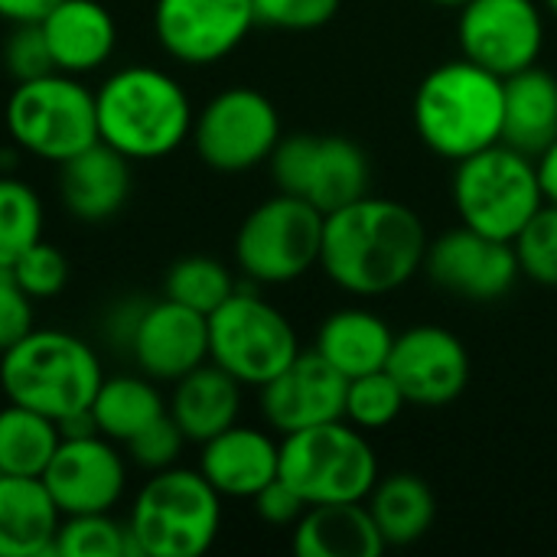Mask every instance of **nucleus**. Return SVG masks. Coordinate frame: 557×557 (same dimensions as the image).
<instances>
[{"label":"nucleus","mask_w":557,"mask_h":557,"mask_svg":"<svg viewBox=\"0 0 557 557\" xmlns=\"http://www.w3.org/2000/svg\"><path fill=\"white\" fill-rule=\"evenodd\" d=\"M235 294V277L232 271L215 261V258H206V255H189V258H180L170 271H166V281H163V297L189 307V310H199V313H212L219 310L228 297Z\"/></svg>","instance_id":"nucleus-31"},{"label":"nucleus","mask_w":557,"mask_h":557,"mask_svg":"<svg viewBox=\"0 0 557 557\" xmlns=\"http://www.w3.org/2000/svg\"><path fill=\"white\" fill-rule=\"evenodd\" d=\"M62 512L39 476L0 473V557L52 555Z\"/></svg>","instance_id":"nucleus-24"},{"label":"nucleus","mask_w":557,"mask_h":557,"mask_svg":"<svg viewBox=\"0 0 557 557\" xmlns=\"http://www.w3.org/2000/svg\"><path fill=\"white\" fill-rule=\"evenodd\" d=\"M3 65L13 75V82H33V78L55 72V62L49 55L39 23H13L3 42Z\"/></svg>","instance_id":"nucleus-37"},{"label":"nucleus","mask_w":557,"mask_h":557,"mask_svg":"<svg viewBox=\"0 0 557 557\" xmlns=\"http://www.w3.org/2000/svg\"><path fill=\"white\" fill-rule=\"evenodd\" d=\"M39 480L62 516L111 512L127 490V463L101 434L62 437Z\"/></svg>","instance_id":"nucleus-17"},{"label":"nucleus","mask_w":557,"mask_h":557,"mask_svg":"<svg viewBox=\"0 0 557 557\" xmlns=\"http://www.w3.org/2000/svg\"><path fill=\"white\" fill-rule=\"evenodd\" d=\"M222 529V496L199 470H157L134 496L124 557H199Z\"/></svg>","instance_id":"nucleus-4"},{"label":"nucleus","mask_w":557,"mask_h":557,"mask_svg":"<svg viewBox=\"0 0 557 557\" xmlns=\"http://www.w3.org/2000/svg\"><path fill=\"white\" fill-rule=\"evenodd\" d=\"M424 271L441 290L470 304L503 300L522 277L512 242L490 238L467 225L450 228L428 245Z\"/></svg>","instance_id":"nucleus-15"},{"label":"nucleus","mask_w":557,"mask_h":557,"mask_svg":"<svg viewBox=\"0 0 557 557\" xmlns=\"http://www.w3.org/2000/svg\"><path fill=\"white\" fill-rule=\"evenodd\" d=\"M545 10H552L557 16V0H545Z\"/></svg>","instance_id":"nucleus-45"},{"label":"nucleus","mask_w":557,"mask_h":557,"mask_svg":"<svg viewBox=\"0 0 557 557\" xmlns=\"http://www.w3.org/2000/svg\"><path fill=\"white\" fill-rule=\"evenodd\" d=\"M91 421L101 437L127 444L147 424L166 414V401L150 375H108L91 398Z\"/></svg>","instance_id":"nucleus-29"},{"label":"nucleus","mask_w":557,"mask_h":557,"mask_svg":"<svg viewBox=\"0 0 557 557\" xmlns=\"http://www.w3.org/2000/svg\"><path fill=\"white\" fill-rule=\"evenodd\" d=\"M251 0H157L153 33L183 65H212L232 55L255 26Z\"/></svg>","instance_id":"nucleus-14"},{"label":"nucleus","mask_w":557,"mask_h":557,"mask_svg":"<svg viewBox=\"0 0 557 557\" xmlns=\"http://www.w3.org/2000/svg\"><path fill=\"white\" fill-rule=\"evenodd\" d=\"M385 548L366 503L307 506L294 522V555L300 557H382Z\"/></svg>","instance_id":"nucleus-25"},{"label":"nucleus","mask_w":557,"mask_h":557,"mask_svg":"<svg viewBox=\"0 0 557 557\" xmlns=\"http://www.w3.org/2000/svg\"><path fill=\"white\" fill-rule=\"evenodd\" d=\"M127 349L137 372L153 382H176L209 362V317L170 297L144 304Z\"/></svg>","instance_id":"nucleus-18"},{"label":"nucleus","mask_w":557,"mask_h":557,"mask_svg":"<svg viewBox=\"0 0 557 557\" xmlns=\"http://www.w3.org/2000/svg\"><path fill=\"white\" fill-rule=\"evenodd\" d=\"M450 196L460 225L499 242H512L545 206L535 157L503 140L467 160H457Z\"/></svg>","instance_id":"nucleus-6"},{"label":"nucleus","mask_w":557,"mask_h":557,"mask_svg":"<svg viewBox=\"0 0 557 557\" xmlns=\"http://www.w3.org/2000/svg\"><path fill=\"white\" fill-rule=\"evenodd\" d=\"M434 3H441V7H457V10H460L467 0H434Z\"/></svg>","instance_id":"nucleus-44"},{"label":"nucleus","mask_w":557,"mask_h":557,"mask_svg":"<svg viewBox=\"0 0 557 557\" xmlns=\"http://www.w3.org/2000/svg\"><path fill=\"white\" fill-rule=\"evenodd\" d=\"M392 343H395V333L379 313L362 310V307H343L323 320L313 349L339 375L356 379V375L385 369Z\"/></svg>","instance_id":"nucleus-27"},{"label":"nucleus","mask_w":557,"mask_h":557,"mask_svg":"<svg viewBox=\"0 0 557 557\" xmlns=\"http://www.w3.org/2000/svg\"><path fill=\"white\" fill-rule=\"evenodd\" d=\"M323 212L300 196L277 193L255 206L235 235V261L258 284H290L320 264Z\"/></svg>","instance_id":"nucleus-9"},{"label":"nucleus","mask_w":557,"mask_h":557,"mask_svg":"<svg viewBox=\"0 0 557 557\" xmlns=\"http://www.w3.org/2000/svg\"><path fill=\"white\" fill-rule=\"evenodd\" d=\"M59 444V421L13 401L0 408V473L42 476Z\"/></svg>","instance_id":"nucleus-30"},{"label":"nucleus","mask_w":557,"mask_h":557,"mask_svg":"<svg viewBox=\"0 0 557 557\" xmlns=\"http://www.w3.org/2000/svg\"><path fill=\"white\" fill-rule=\"evenodd\" d=\"M535 163H539V180H542L545 202L557 206V140L535 157Z\"/></svg>","instance_id":"nucleus-43"},{"label":"nucleus","mask_w":557,"mask_h":557,"mask_svg":"<svg viewBox=\"0 0 557 557\" xmlns=\"http://www.w3.org/2000/svg\"><path fill=\"white\" fill-rule=\"evenodd\" d=\"M277 476L307 503H366L379 483V460L366 431L346 418L284 434Z\"/></svg>","instance_id":"nucleus-7"},{"label":"nucleus","mask_w":557,"mask_h":557,"mask_svg":"<svg viewBox=\"0 0 557 557\" xmlns=\"http://www.w3.org/2000/svg\"><path fill=\"white\" fill-rule=\"evenodd\" d=\"M42 238V202L16 176H0V268H10Z\"/></svg>","instance_id":"nucleus-32"},{"label":"nucleus","mask_w":557,"mask_h":557,"mask_svg":"<svg viewBox=\"0 0 557 557\" xmlns=\"http://www.w3.org/2000/svg\"><path fill=\"white\" fill-rule=\"evenodd\" d=\"M33 297L16 284L10 268H0V352L33 333Z\"/></svg>","instance_id":"nucleus-40"},{"label":"nucleus","mask_w":557,"mask_h":557,"mask_svg":"<svg viewBox=\"0 0 557 557\" xmlns=\"http://www.w3.org/2000/svg\"><path fill=\"white\" fill-rule=\"evenodd\" d=\"M346 388L349 379L339 375L317 349L297 352L284 372L261 385V414L281 437L339 421L346 414Z\"/></svg>","instance_id":"nucleus-19"},{"label":"nucleus","mask_w":557,"mask_h":557,"mask_svg":"<svg viewBox=\"0 0 557 557\" xmlns=\"http://www.w3.org/2000/svg\"><path fill=\"white\" fill-rule=\"evenodd\" d=\"M506 85V114H503V144L539 157L557 140V78L539 62L503 78Z\"/></svg>","instance_id":"nucleus-26"},{"label":"nucleus","mask_w":557,"mask_h":557,"mask_svg":"<svg viewBox=\"0 0 557 557\" xmlns=\"http://www.w3.org/2000/svg\"><path fill=\"white\" fill-rule=\"evenodd\" d=\"M385 372L398 382L408 405H454L470 382V352L460 336L444 326H411L395 336Z\"/></svg>","instance_id":"nucleus-16"},{"label":"nucleus","mask_w":557,"mask_h":557,"mask_svg":"<svg viewBox=\"0 0 557 557\" xmlns=\"http://www.w3.org/2000/svg\"><path fill=\"white\" fill-rule=\"evenodd\" d=\"M297 352L290 320L251 290H235L209 313V359L248 388L268 385Z\"/></svg>","instance_id":"nucleus-10"},{"label":"nucleus","mask_w":557,"mask_h":557,"mask_svg":"<svg viewBox=\"0 0 557 557\" xmlns=\"http://www.w3.org/2000/svg\"><path fill=\"white\" fill-rule=\"evenodd\" d=\"M460 55L509 78L539 62L545 16L535 0H467L457 16Z\"/></svg>","instance_id":"nucleus-13"},{"label":"nucleus","mask_w":557,"mask_h":557,"mask_svg":"<svg viewBox=\"0 0 557 557\" xmlns=\"http://www.w3.org/2000/svg\"><path fill=\"white\" fill-rule=\"evenodd\" d=\"M98 140L134 160H160L193 134V101L163 69L124 65L95 91Z\"/></svg>","instance_id":"nucleus-3"},{"label":"nucleus","mask_w":557,"mask_h":557,"mask_svg":"<svg viewBox=\"0 0 557 557\" xmlns=\"http://www.w3.org/2000/svg\"><path fill=\"white\" fill-rule=\"evenodd\" d=\"M127 525H117L111 512L62 516L55 532V557H124Z\"/></svg>","instance_id":"nucleus-34"},{"label":"nucleus","mask_w":557,"mask_h":557,"mask_svg":"<svg viewBox=\"0 0 557 557\" xmlns=\"http://www.w3.org/2000/svg\"><path fill=\"white\" fill-rule=\"evenodd\" d=\"M405 405H408V398L401 395L398 382L385 369H379V372L349 379L343 418L349 424H356L359 431H382L398 421Z\"/></svg>","instance_id":"nucleus-33"},{"label":"nucleus","mask_w":557,"mask_h":557,"mask_svg":"<svg viewBox=\"0 0 557 557\" xmlns=\"http://www.w3.org/2000/svg\"><path fill=\"white\" fill-rule=\"evenodd\" d=\"M242 382L219 369L212 359L199 369L186 372L173 382V395L166 401L170 418L183 431L186 441L206 444L209 437L222 434L225 428L238 424L242 414Z\"/></svg>","instance_id":"nucleus-23"},{"label":"nucleus","mask_w":557,"mask_h":557,"mask_svg":"<svg viewBox=\"0 0 557 557\" xmlns=\"http://www.w3.org/2000/svg\"><path fill=\"white\" fill-rule=\"evenodd\" d=\"M388 548H405L421 542L437 516V499L418 473H392L379 480L366 499Z\"/></svg>","instance_id":"nucleus-28"},{"label":"nucleus","mask_w":557,"mask_h":557,"mask_svg":"<svg viewBox=\"0 0 557 557\" xmlns=\"http://www.w3.org/2000/svg\"><path fill=\"white\" fill-rule=\"evenodd\" d=\"M10 274L16 277V284L33 297V300H49L59 297L69 284V261L65 255L49 245V242H36L33 248H26L13 264Z\"/></svg>","instance_id":"nucleus-36"},{"label":"nucleus","mask_w":557,"mask_h":557,"mask_svg":"<svg viewBox=\"0 0 557 557\" xmlns=\"http://www.w3.org/2000/svg\"><path fill=\"white\" fill-rule=\"evenodd\" d=\"M183 444H186V437H183V431L176 428V421H173L170 411H166L163 418H157V421L147 424L137 437L127 441V457H131L137 467L157 473V470L176 467Z\"/></svg>","instance_id":"nucleus-38"},{"label":"nucleus","mask_w":557,"mask_h":557,"mask_svg":"<svg viewBox=\"0 0 557 557\" xmlns=\"http://www.w3.org/2000/svg\"><path fill=\"white\" fill-rule=\"evenodd\" d=\"M42 36L55 72L85 75L101 69L117 42L114 16L98 0H59L42 20Z\"/></svg>","instance_id":"nucleus-22"},{"label":"nucleus","mask_w":557,"mask_h":557,"mask_svg":"<svg viewBox=\"0 0 557 557\" xmlns=\"http://www.w3.org/2000/svg\"><path fill=\"white\" fill-rule=\"evenodd\" d=\"M199 447V473L219 496L255 499L271 480H277L281 444L261 428L232 424Z\"/></svg>","instance_id":"nucleus-20"},{"label":"nucleus","mask_w":557,"mask_h":557,"mask_svg":"<svg viewBox=\"0 0 557 557\" xmlns=\"http://www.w3.org/2000/svg\"><path fill=\"white\" fill-rule=\"evenodd\" d=\"M7 131L26 153L65 163L98 140L95 91L69 72L16 82L7 98Z\"/></svg>","instance_id":"nucleus-8"},{"label":"nucleus","mask_w":557,"mask_h":557,"mask_svg":"<svg viewBox=\"0 0 557 557\" xmlns=\"http://www.w3.org/2000/svg\"><path fill=\"white\" fill-rule=\"evenodd\" d=\"M131 160L104 140H95L82 153L59 163L62 206L69 215L88 225L114 219L131 196Z\"/></svg>","instance_id":"nucleus-21"},{"label":"nucleus","mask_w":557,"mask_h":557,"mask_svg":"<svg viewBox=\"0 0 557 557\" xmlns=\"http://www.w3.org/2000/svg\"><path fill=\"white\" fill-rule=\"evenodd\" d=\"M506 85L470 59H450L431 69L411 104L421 144L457 163L503 140Z\"/></svg>","instance_id":"nucleus-2"},{"label":"nucleus","mask_w":557,"mask_h":557,"mask_svg":"<svg viewBox=\"0 0 557 557\" xmlns=\"http://www.w3.org/2000/svg\"><path fill=\"white\" fill-rule=\"evenodd\" d=\"M101 379L98 352L65 330H33L0 352V388L7 401L52 421L88 411Z\"/></svg>","instance_id":"nucleus-5"},{"label":"nucleus","mask_w":557,"mask_h":557,"mask_svg":"<svg viewBox=\"0 0 557 557\" xmlns=\"http://www.w3.org/2000/svg\"><path fill=\"white\" fill-rule=\"evenodd\" d=\"M59 0H0V16L10 23H39Z\"/></svg>","instance_id":"nucleus-42"},{"label":"nucleus","mask_w":557,"mask_h":557,"mask_svg":"<svg viewBox=\"0 0 557 557\" xmlns=\"http://www.w3.org/2000/svg\"><path fill=\"white\" fill-rule=\"evenodd\" d=\"M512 251L522 277L557 287V206L545 202L529 225L512 238Z\"/></svg>","instance_id":"nucleus-35"},{"label":"nucleus","mask_w":557,"mask_h":557,"mask_svg":"<svg viewBox=\"0 0 557 557\" xmlns=\"http://www.w3.org/2000/svg\"><path fill=\"white\" fill-rule=\"evenodd\" d=\"M255 20L274 29H320L326 26L343 0H251Z\"/></svg>","instance_id":"nucleus-39"},{"label":"nucleus","mask_w":557,"mask_h":557,"mask_svg":"<svg viewBox=\"0 0 557 557\" xmlns=\"http://www.w3.org/2000/svg\"><path fill=\"white\" fill-rule=\"evenodd\" d=\"M193 147L215 173H248L274 153L281 134V114L268 95L248 85H235L206 101L193 117Z\"/></svg>","instance_id":"nucleus-12"},{"label":"nucleus","mask_w":557,"mask_h":557,"mask_svg":"<svg viewBox=\"0 0 557 557\" xmlns=\"http://www.w3.org/2000/svg\"><path fill=\"white\" fill-rule=\"evenodd\" d=\"M255 512L268 522V525H294L304 512H307V503L277 476L271 480L255 499Z\"/></svg>","instance_id":"nucleus-41"},{"label":"nucleus","mask_w":557,"mask_h":557,"mask_svg":"<svg viewBox=\"0 0 557 557\" xmlns=\"http://www.w3.org/2000/svg\"><path fill=\"white\" fill-rule=\"evenodd\" d=\"M428 245L411 206L369 193L323 219L320 268L346 294L385 297L424 271Z\"/></svg>","instance_id":"nucleus-1"},{"label":"nucleus","mask_w":557,"mask_h":557,"mask_svg":"<svg viewBox=\"0 0 557 557\" xmlns=\"http://www.w3.org/2000/svg\"><path fill=\"white\" fill-rule=\"evenodd\" d=\"M277 193L300 196L323 215L369 196L372 166L366 150L339 134H290L268 157Z\"/></svg>","instance_id":"nucleus-11"}]
</instances>
